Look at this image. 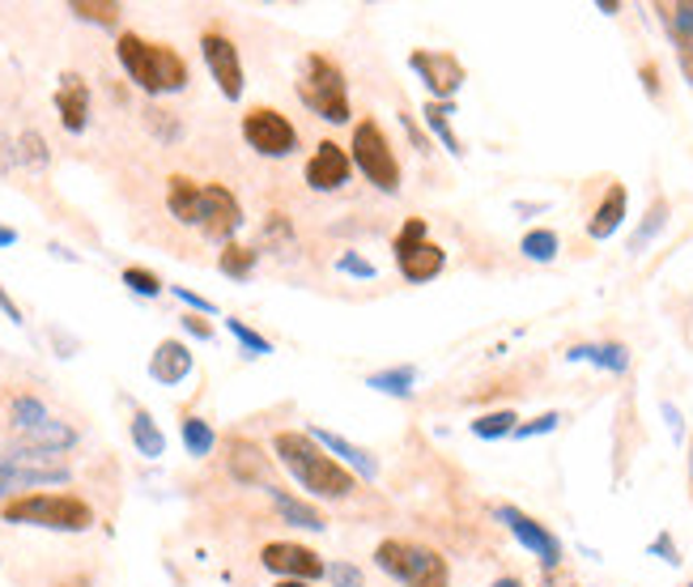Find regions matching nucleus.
Segmentation results:
<instances>
[{
  "mask_svg": "<svg viewBox=\"0 0 693 587\" xmlns=\"http://www.w3.org/2000/svg\"><path fill=\"white\" fill-rule=\"evenodd\" d=\"M664 417H669V426H672V430H676V435H681V417H676V409H672L669 400H664Z\"/></svg>",
  "mask_w": 693,
  "mask_h": 587,
  "instance_id": "obj_48",
  "label": "nucleus"
},
{
  "mask_svg": "<svg viewBox=\"0 0 693 587\" xmlns=\"http://www.w3.org/2000/svg\"><path fill=\"white\" fill-rule=\"evenodd\" d=\"M489 587H524V584H519L515 575H503V579H494V584H489Z\"/></svg>",
  "mask_w": 693,
  "mask_h": 587,
  "instance_id": "obj_49",
  "label": "nucleus"
},
{
  "mask_svg": "<svg viewBox=\"0 0 693 587\" xmlns=\"http://www.w3.org/2000/svg\"><path fill=\"white\" fill-rule=\"evenodd\" d=\"M116 56H120L123 73L132 77V86L145 90L149 98L188 90V60L175 48H167V43H149L141 34L123 30L116 39Z\"/></svg>",
  "mask_w": 693,
  "mask_h": 587,
  "instance_id": "obj_3",
  "label": "nucleus"
},
{
  "mask_svg": "<svg viewBox=\"0 0 693 587\" xmlns=\"http://www.w3.org/2000/svg\"><path fill=\"white\" fill-rule=\"evenodd\" d=\"M664 226H669V200H655V205H651V213H646V221L638 226V230H634V239H630V251H643V247L651 243V239H655V235H660Z\"/></svg>",
  "mask_w": 693,
  "mask_h": 587,
  "instance_id": "obj_33",
  "label": "nucleus"
},
{
  "mask_svg": "<svg viewBox=\"0 0 693 587\" xmlns=\"http://www.w3.org/2000/svg\"><path fill=\"white\" fill-rule=\"evenodd\" d=\"M18 243V230L13 226H0V247H13Z\"/></svg>",
  "mask_w": 693,
  "mask_h": 587,
  "instance_id": "obj_46",
  "label": "nucleus"
},
{
  "mask_svg": "<svg viewBox=\"0 0 693 587\" xmlns=\"http://www.w3.org/2000/svg\"><path fill=\"white\" fill-rule=\"evenodd\" d=\"M65 481H72V468L65 456L30 451V447L0 451V494L34 489V486H65Z\"/></svg>",
  "mask_w": 693,
  "mask_h": 587,
  "instance_id": "obj_8",
  "label": "nucleus"
},
{
  "mask_svg": "<svg viewBox=\"0 0 693 587\" xmlns=\"http://www.w3.org/2000/svg\"><path fill=\"white\" fill-rule=\"evenodd\" d=\"M18 162H30V167H48V146L39 132H22L18 141Z\"/></svg>",
  "mask_w": 693,
  "mask_h": 587,
  "instance_id": "obj_37",
  "label": "nucleus"
},
{
  "mask_svg": "<svg viewBox=\"0 0 693 587\" xmlns=\"http://www.w3.org/2000/svg\"><path fill=\"white\" fill-rule=\"evenodd\" d=\"M354 167L366 175V183H375L379 192L396 196L400 192V162H396V149L383 137V128L375 120H362L354 128Z\"/></svg>",
  "mask_w": 693,
  "mask_h": 587,
  "instance_id": "obj_9",
  "label": "nucleus"
},
{
  "mask_svg": "<svg viewBox=\"0 0 693 587\" xmlns=\"http://www.w3.org/2000/svg\"><path fill=\"white\" fill-rule=\"evenodd\" d=\"M298 98L311 107L319 120L349 123V86H345V73H340V64H336L333 56L311 51V56L303 60Z\"/></svg>",
  "mask_w": 693,
  "mask_h": 587,
  "instance_id": "obj_7",
  "label": "nucleus"
},
{
  "mask_svg": "<svg viewBox=\"0 0 693 587\" xmlns=\"http://www.w3.org/2000/svg\"><path fill=\"white\" fill-rule=\"evenodd\" d=\"M9 430L18 435V447H30V451H51V456H65L77 447V430L69 421L48 414V405L30 391H18L9 400Z\"/></svg>",
  "mask_w": 693,
  "mask_h": 587,
  "instance_id": "obj_6",
  "label": "nucleus"
},
{
  "mask_svg": "<svg viewBox=\"0 0 693 587\" xmlns=\"http://www.w3.org/2000/svg\"><path fill=\"white\" fill-rule=\"evenodd\" d=\"M145 123H149V132H158L162 141H179V120H175L170 111H162V107H149V111H145Z\"/></svg>",
  "mask_w": 693,
  "mask_h": 587,
  "instance_id": "obj_38",
  "label": "nucleus"
},
{
  "mask_svg": "<svg viewBox=\"0 0 693 587\" xmlns=\"http://www.w3.org/2000/svg\"><path fill=\"white\" fill-rule=\"evenodd\" d=\"M4 524H26V528H48V533H90L95 528V507L77 494H22L0 507Z\"/></svg>",
  "mask_w": 693,
  "mask_h": 587,
  "instance_id": "obj_4",
  "label": "nucleus"
},
{
  "mask_svg": "<svg viewBox=\"0 0 693 587\" xmlns=\"http://www.w3.org/2000/svg\"><path fill=\"white\" fill-rule=\"evenodd\" d=\"M519 251H524L532 265H553L557 251H562V239H557V230H527Z\"/></svg>",
  "mask_w": 693,
  "mask_h": 587,
  "instance_id": "obj_32",
  "label": "nucleus"
},
{
  "mask_svg": "<svg viewBox=\"0 0 693 587\" xmlns=\"http://www.w3.org/2000/svg\"><path fill=\"white\" fill-rule=\"evenodd\" d=\"M557 426H562V414H541V417H532V421H519L515 439H541V435H553Z\"/></svg>",
  "mask_w": 693,
  "mask_h": 587,
  "instance_id": "obj_41",
  "label": "nucleus"
},
{
  "mask_svg": "<svg viewBox=\"0 0 693 587\" xmlns=\"http://www.w3.org/2000/svg\"><path fill=\"white\" fill-rule=\"evenodd\" d=\"M260 247H294V230H289V221L281 218V213H268V221H264V235H260Z\"/></svg>",
  "mask_w": 693,
  "mask_h": 587,
  "instance_id": "obj_36",
  "label": "nucleus"
},
{
  "mask_svg": "<svg viewBox=\"0 0 693 587\" xmlns=\"http://www.w3.org/2000/svg\"><path fill=\"white\" fill-rule=\"evenodd\" d=\"M167 209L175 221L196 226L205 239L214 243H235V235L242 230V205L239 196L226 183H196L188 175H170L167 179Z\"/></svg>",
  "mask_w": 693,
  "mask_h": 587,
  "instance_id": "obj_1",
  "label": "nucleus"
},
{
  "mask_svg": "<svg viewBox=\"0 0 693 587\" xmlns=\"http://www.w3.org/2000/svg\"><path fill=\"white\" fill-rule=\"evenodd\" d=\"M541 587H566V584H562V579H557L553 570H545V579H541Z\"/></svg>",
  "mask_w": 693,
  "mask_h": 587,
  "instance_id": "obj_50",
  "label": "nucleus"
},
{
  "mask_svg": "<svg viewBox=\"0 0 693 587\" xmlns=\"http://www.w3.org/2000/svg\"><path fill=\"white\" fill-rule=\"evenodd\" d=\"M396 269L413 286H426V281H434L438 272L447 269V251L434 243L422 218H408L400 226V235H396Z\"/></svg>",
  "mask_w": 693,
  "mask_h": 587,
  "instance_id": "obj_10",
  "label": "nucleus"
},
{
  "mask_svg": "<svg viewBox=\"0 0 693 587\" xmlns=\"http://www.w3.org/2000/svg\"><path fill=\"white\" fill-rule=\"evenodd\" d=\"M200 56H205V64H209V73H214L217 90L226 94V102H239L242 98V60H239L235 39L221 34V30H205V34H200Z\"/></svg>",
  "mask_w": 693,
  "mask_h": 587,
  "instance_id": "obj_13",
  "label": "nucleus"
},
{
  "mask_svg": "<svg viewBox=\"0 0 693 587\" xmlns=\"http://www.w3.org/2000/svg\"><path fill=\"white\" fill-rule=\"evenodd\" d=\"M452 116H455V102H426V128H430L434 137L443 141V149H447V153H455V158H459V153H464V146L455 141L452 123H447Z\"/></svg>",
  "mask_w": 693,
  "mask_h": 587,
  "instance_id": "obj_30",
  "label": "nucleus"
},
{
  "mask_svg": "<svg viewBox=\"0 0 693 587\" xmlns=\"http://www.w3.org/2000/svg\"><path fill=\"white\" fill-rule=\"evenodd\" d=\"M494 519H498L506 533L519 540L545 570H557V566H562V540L553 537L541 519H532V515L519 511V507H494Z\"/></svg>",
  "mask_w": 693,
  "mask_h": 587,
  "instance_id": "obj_12",
  "label": "nucleus"
},
{
  "mask_svg": "<svg viewBox=\"0 0 693 587\" xmlns=\"http://www.w3.org/2000/svg\"><path fill=\"white\" fill-rule=\"evenodd\" d=\"M408 64H413V73H422L426 90H430V102H455L459 86H464V69H459L455 56H447V51H413Z\"/></svg>",
  "mask_w": 693,
  "mask_h": 587,
  "instance_id": "obj_15",
  "label": "nucleus"
},
{
  "mask_svg": "<svg viewBox=\"0 0 693 587\" xmlns=\"http://www.w3.org/2000/svg\"><path fill=\"white\" fill-rule=\"evenodd\" d=\"M226 328H230V337H235V341H239L242 349L251 354V358H264V354H273V341H268V337H260L256 328H247L242 319H226Z\"/></svg>",
  "mask_w": 693,
  "mask_h": 587,
  "instance_id": "obj_34",
  "label": "nucleus"
},
{
  "mask_svg": "<svg viewBox=\"0 0 693 587\" xmlns=\"http://www.w3.org/2000/svg\"><path fill=\"white\" fill-rule=\"evenodd\" d=\"M256 260H260V247H242V243H226L221 256H217V269L235 281H247L256 272Z\"/></svg>",
  "mask_w": 693,
  "mask_h": 587,
  "instance_id": "obj_28",
  "label": "nucleus"
},
{
  "mask_svg": "<svg viewBox=\"0 0 693 587\" xmlns=\"http://www.w3.org/2000/svg\"><path fill=\"white\" fill-rule=\"evenodd\" d=\"M349 171H354V158L336 141H319L315 153L307 158V167H303V179H307L311 192H340L349 183Z\"/></svg>",
  "mask_w": 693,
  "mask_h": 587,
  "instance_id": "obj_16",
  "label": "nucleus"
},
{
  "mask_svg": "<svg viewBox=\"0 0 693 587\" xmlns=\"http://www.w3.org/2000/svg\"><path fill=\"white\" fill-rule=\"evenodd\" d=\"M128 435H132V447L141 451L145 460H158V456H167V435L158 430V421L145 414V409H137V414H132V421H128Z\"/></svg>",
  "mask_w": 693,
  "mask_h": 587,
  "instance_id": "obj_25",
  "label": "nucleus"
},
{
  "mask_svg": "<svg viewBox=\"0 0 693 587\" xmlns=\"http://www.w3.org/2000/svg\"><path fill=\"white\" fill-rule=\"evenodd\" d=\"M268 498H273L277 515H281L286 524H294V528H307V533H324V528H328V519L315 511L311 503L294 498V494H286L281 486H268Z\"/></svg>",
  "mask_w": 693,
  "mask_h": 587,
  "instance_id": "obj_24",
  "label": "nucleus"
},
{
  "mask_svg": "<svg viewBox=\"0 0 693 587\" xmlns=\"http://www.w3.org/2000/svg\"><path fill=\"white\" fill-rule=\"evenodd\" d=\"M56 111H60L65 132H72V137L90 128V86H86V77L77 73L60 77V86H56Z\"/></svg>",
  "mask_w": 693,
  "mask_h": 587,
  "instance_id": "obj_17",
  "label": "nucleus"
},
{
  "mask_svg": "<svg viewBox=\"0 0 693 587\" xmlns=\"http://www.w3.org/2000/svg\"><path fill=\"white\" fill-rule=\"evenodd\" d=\"M477 439L494 442V439H515V430H519V417L511 414V409H498V414H481L473 426H468Z\"/></svg>",
  "mask_w": 693,
  "mask_h": 587,
  "instance_id": "obj_31",
  "label": "nucleus"
},
{
  "mask_svg": "<svg viewBox=\"0 0 693 587\" xmlns=\"http://www.w3.org/2000/svg\"><path fill=\"white\" fill-rule=\"evenodd\" d=\"M0 311H4V319H13V324H22V307L4 294V286H0Z\"/></svg>",
  "mask_w": 693,
  "mask_h": 587,
  "instance_id": "obj_45",
  "label": "nucleus"
},
{
  "mask_svg": "<svg viewBox=\"0 0 693 587\" xmlns=\"http://www.w3.org/2000/svg\"><path fill=\"white\" fill-rule=\"evenodd\" d=\"M242 141L260 158H289L298 149V128L277 107H251L242 116Z\"/></svg>",
  "mask_w": 693,
  "mask_h": 587,
  "instance_id": "obj_11",
  "label": "nucleus"
},
{
  "mask_svg": "<svg viewBox=\"0 0 693 587\" xmlns=\"http://www.w3.org/2000/svg\"><path fill=\"white\" fill-rule=\"evenodd\" d=\"M651 554H655V558H664V563H669V566L681 563V554H676V545H672L669 533H660V537L651 540Z\"/></svg>",
  "mask_w": 693,
  "mask_h": 587,
  "instance_id": "obj_43",
  "label": "nucleus"
},
{
  "mask_svg": "<svg viewBox=\"0 0 693 587\" xmlns=\"http://www.w3.org/2000/svg\"><path fill=\"white\" fill-rule=\"evenodd\" d=\"M273 451H277V460L286 465L289 477L307 489L311 498L345 503V498L358 489V477L345 465H336L333 456H328L307 430H277V435H273Z\"/></svg>",
  "mask_w": 693,
  "mask_h": 587,
  "instance_id": "obj_2",
  "label": "nucleus"
},
{
  "mask_svg": "<svg viewBox=\"0 0 693 587\" xmlns=\"http://www.w3.org/2000/svg\"><path fill=\"white\" fill-rule=\"evenodd\" d=\"M69 9H72V18L107 26V30H116V26H120V13H123L120 0H72Z\"/></svg>",
  "mask_w": 693,
  "mask_h": 587,
  "instance_id": "obj_29",
  "label": "nucleus"
},
{
  "mask_svg": "<svg viewBox=\"0 0 693 587\" xmlns=\"http://www.w3.org/2000/svg\"><path fill=\"white\" fill-rule=\"evenodd\" d=\"M336 269L345 272V277H358V281H375V277H379V269H375L366 256H358V251H345V256L336 260Z\"/></svg>",
  "mask_w": 693,
  "mask_h": 587,
  "instance_id": "obj_39",
  "label": "nucleus"
},
{
  "mask_svg": "<svg viewBox=\"0 0 693 587\" xmlns=\"http://www.w3.org/2000/svg\"><path fill=\"white\" fill-rule=\"evenodd\" d=\"M375 566L400 587H452L447 558L417 540H383L375 549Z\"/></svg>",
  "mask_w": 693,
  "mask_h": 587,
  "instance_id": "obj_5",
  "label": "nucleus"
},
{
  "mask_svg": "<svg viewBox=\"0 0 693 587\" xmlns=\"http://www.w3.org/2000/svg\"><path fill=\"white\" fill-rule=\"evenodd\" d=\"M328 584L333 587H366V575H362V566L354 563H328Z\"/></svg>",
  "mask_w": 693,
  "mask_h": 587,
  "instance_id": "obj_40",
  "label": "nucleus"
},
{
  "mask_svg": "<svg viewBox=\"0 0 693 587\" xmlns=\"http://www.w3.org/2000/svg\"><path fill=\"white\" fill-rule=\"evenodd\" d=\"M685 587H693V579H690V584H685Z\"/></svg>",
  "mask_w": 693,
  "mask_h": 587,
  "instance_id": "obj_53",
  "label": "nucleus"
},
{
  "mask_svg": "<svg viewBox=\"0 0 693 587\" xmlns=\"http://www.w3.org/2000/svg\"><path fill=\"white\" fill-rule=\"evenodd\" d=\"M664 26H669L672 43H676V60H681V73L693 86V0L681 4H664Z\"/></svg>",
  "mask_w": 693,
  "mask_h": 587,
  "instance_id": "obj_20",
  "label": "nucleus"
},
{
  "mask_svg": "<svg viewBox=\"0 0 693 587\" xmlns=\"http://www.w3.org/2000/svg\"><path fill=\"white\" fill-rule=\"evenodd\" d=\"M307 435H311V439L319 442V447H324V451H328V456H333L336 465L354 468V472H362V477H366V481H375V477H379V465H375V460H370V451H362L358 442L340 439V435H333V430H324V426H311V430H307Z\"/></svg>",
  "mask_w": 693,
  "mask_h": 587,
  "instance_id": "obj_19",
  "label": "nucleus"
},
{
  "mask_svg": "<svg viewBox=\"0 0 693 587\" xmlns=\"http://www.w3.org/2000/svg\"><path fill=\"white\" fill-rule=\"evenodd\" d=\"M643 81H646V90H651V94H660V81H655V69H651V64L643 69Z\"/></svg>",
  "mask_w": 693,
  "mask_h": 587,
  "instance_id": "obj_47",
  "label": "nucleus"
},
{
  "mask_svg": "<svg viewBox=\"0 0 693 587\" xmlns=\"http://www.w3.org/2000/svg\"><path fill=\"white\" fill-rule=\"evenodd\" d=\"M690 477H693V442H690Z\"/></svg>",
  "mask_w": 693,
  "mask_h": 587,
  "instance_id": "obj_52",
  "label": "nucleus"
},
{
  "mask_svg": "<svg viewBox=\"0 0 693 587\" xmlns=\"http://www.w3.org/2000/svg\"><path fill=\"white\" fill-rule=\"evenodd\" d=\"M175 298H179V302H184V307H191V311H196V316H214L217 307L214 302H209V298H205V294H196V290H188V286H175Z\"/></svg>",
  "mask_w": 693,
  "mask_h": 587,
  "instance_id": "obj_42",
  "label": "nucleus"
},
{
  "mask_svg": "<svg viewBox=\"0 0 693 587\" xmlns=\"http://www.w3.org/2000/svg\"><path fill=\"white\" fill-rule=\"evenodd\" d=\"M260 566L273 570L277 579H303V584L324 579V570H328V563H324L315 549L294 545V540H268L260 549Z\"/></svg>",
  "mask_w": 693,
  "mask_h": 587,
  "instance_id": "obj_14",
  "label": "nucleus"
},
{
  "mask_svg": "<svg viewBox=\"0 0 693 587\" xmlns=\"http://www.w3.org/2000/svg\"><path fill=\"white\" fill-rule=\"evenodd\" d=\"M277 587H315V584H303V579H277Z\"/></svg>",
  "mask_w": 693,
  "mask_h": 587,
  "instance_id": "obj_51",
  "label": "nucleus"
},
{
  "mask_svg": "<svg viewBox=\"0 0 693 587\" xmlns=\"http://www.w3.org/2000/svg\"><path fill=\"white\" fill-rule=\"evenodd\" d=\"M179 435H184L188 456H196V460H205V456L217 447V430L205 421V417H196V414H188L184 421H179Z\"/></svg>",
  "mask_w": 693,
  "mask_h": 587,
  "instance_id": "obj_27",
  "label": "nucleus"
},
{
  "mask_svg": "<svg viewBox=\"0 0 693 587\" xmlns=\"http://www.w3.org/2000/svg\"><path fill=\"white\" fill-rule=\"evenodd\" d=\"M184 332L196 337V341H214V328L205 324V316H184Z\"/></svg>",
  "mask_w": 693,
  "mask_h": 587,
  "instance_id": "obj_44",
  "label": "nucleus"
},
{
  "mask_svg": "<svg viewBox=\"0 0 693 587\" xmlns=\"http://www.w3.org/2000/svg\"><path fill=\"white\" fill-rule=\"evenodd\" d=\"M191 370H196V358H191V349L184 341H158L154 349V358H149V379L154 384H162V388H175V384H184Z\"/></svg>",
  "mask_w": 693,
  "mask_h": 587,
  "instance_id": "obj_18",
  "label": "nucleus"
},
{
  "mask_svg": "<svg viewBox=\"0 0 693 587\" xmlns=\"http://www.w3.org/2000/svg\"><path fill=\"white\" fill-rule=\"evenodd\" d=\"M566 362H592V367L608 370V375H625L630 370V349L622 341H600V345H571Z\"/></svg>",
  "mask_w": 693,
  "mask_h": 587,
  "instance_id": "obj_23",
  "label": "nucleus"
},
{
  "mask_svg": "<svg viewBox=\"0 0 693 587\" xmlns=\"http://www.w3.org/2000/svg\"><path fill=\"white\" fill-rule=\"evenodd\" d=\"M123 286L137 294V298H158L162 294V281H158V272H149V269H123Z\"/></svg>",
  "mask_w": 693,
  "mask_h": 587,
  "instance_id": "obj_35",
  "label": "nucleus"
},
{
  "mask_svg": "<svg viewBox=\"0 0 693 587\" xmlns=\"http://www.w3.org/2000/svg\"><path fill=\"white\" fill-rule=\"evenodd\" d=\"M366 388L383 391V396H396V400H408L413 388H417V367H383L375 375H366Z\"/></svg>",
  "mask_w": 693,
  "mask_h": 587,
  "instance_id": "obj_26",
  "label": "nucleus"
},
{
  "mask_svg": "<svg viewBox=\"0 0 693 587\" xmlns=\"http://www.w3.org/2000/svg\"><path fill=\"white\" fill-rule=\"evenodd\" d=\"M226 468H230V477H235L239 486H260V481H264V489L273 486V481H268V456H264L256 442H247V439L230 442Z\"/></svg>",
  "mask_w": 693,
  "mask_h": 587,
  "instance_id": "obj_21",
  "label": "nucleus"
},
{
  "mask_svg": "<svg viewBox=\"0 0 693 587\" xmlns=\"http://www.w3.org/2000/svg\"><path fill=\"white\" fill-rule=\"evenodd\" d=\"M625 205H630L625 188H622V183H613V188L604 192V200L596 205L592 221H587V239H596V243L613 239V235H617V226L625 221Z\"/></svg>",
  "mask_w": 693,
  "mask_h": 587,
  "instance_id": "obj_22",
  "label": "nucleus"
}]
</instances>
